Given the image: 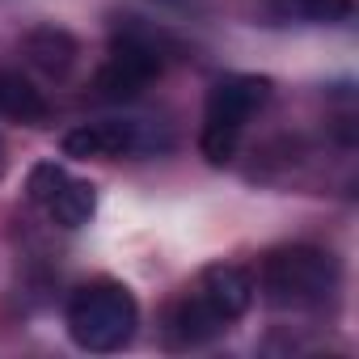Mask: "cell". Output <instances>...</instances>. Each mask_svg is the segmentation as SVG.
I'll return each instance as SVG.
<instances>
[{"label": "cell", "instance_id": "obj_1", "mask_svg": "<svg viewBox=\"0 0 359 359\" xmlns=\"http://www.w3.org/2000/svg\"><path fill=\"white\" fill-rule=\"evenodd\" d=\"M338 279H342V271H338V258L330 250L283 245V250H271L262 258L258 292L271 309L304 313V309H321L338 292Z\"/></svg>", "mask_w": 359, "mask_h": 359}, {"label": "cell", "instance_id": "obj_2", "mask_svg": "<svg viewBox=\"0 0 359 359\" xmlns=\"http://www.w3.org/2000/svg\"><path fill=\"white\" fill-rule=\"evenodd\" d=\"M135 325H140V304L127 283L93 279L76 287V296L68 300V334L81 351H93V355L123 351Z\"/></svg>", "mask_w": 359, "mask_h": 359}, {"label": "cell", "instance_id": "obj_3", "mask_svg": "<svg viewBox=\"0 0 359 359\" xmlns=\"http://www.w3.org/2000/svg\"><path fill=\"white\" fill-rule=\"evenodd\" d=\"M161 68H165L161 47H156L148 34L127 30V34L114 39L110 60H106V64L97 68V76H93V89H97V97H106V102H131V97H140V93L161 76Z\"/></svg>", "mask_w": 359, "mask_h": 359}, {"label": "cell", "instance_id": "obj_4", "mask_svg": "<svg viewBox=\"0 0 359 359\" xmlns=\"http://www.w3.org/2000/svg\"><path fill=\"white\" fill-rule=\"evenodd\" d=\"M148 148V135L140 123H127V118H102V123H81L64 135V156H76V161H106V156H131V152H144Z\"/></svg>", "mask_w": 359, "mask_h": 359}, {"label": "cell", "instance_id": "obj_5", "mask_svg": "<svg viewBox=\"0 0 359 359\" xmlns=\"http://www.w3.org/2000/svg\"><path fill=\"white\" fill-rule=\"evenodd\" d=\"M266 102H271V81H266V76H245V72H237V76H224V81L208 93V114H203V123L241 135V127H245Z\"/></svg>", "mask_w": 359, "mask_h": 359}, {"label": "cell", "instance_id": "obj_6", "mask_svg": "<svg viewBox=\"0 0 359 359\" xmlns=\"http://www.w3.org/2000/svg\"><path fill=\"white\" fill-rule=\"evenodd\" d=\"M195 296L220 321H237L254 304V279L241 266H233V262H216V266H203V275L195 283Z\"/></svg>", "mask_w": 359, "mask_h": 359}, {"label": "cell", "instance_id": "obj_7", "mask_svg": "<svg viewBox=\"0 0 359 359\" xmlns=\"http://www.w3.org/2000/svg\"><path fill=\"white\" fill-rule=\"evenodd\" d=\"M22 51H26V60H30L43 76H51V81H64V76L76 68V55H81L76 39H72L68 30H60V26H34V30L22 39Z\"/></svg>", "mask_w": 359, "mask_h": 359}, {"label": "cell", "instance_id": "obj_8", "mask_svg": "<svg viewBox=\"0 0 359 359\" xmlns=\"http://www.w3.org/2000/svg\"><path fill=\"white\" fill-rule=\"evenodd\" d=\"M165 330H169V342H173V346H203V342L220 338V334L229 330V321H220V317L191 292V296H182V300L169 309Z\"/></svg>", "mask_w": 359, "mask_h": 359}, {"label": "cell", "instance_id": "obj_9", "mask_svg": "<svg viewBox=\"0 0 359 359\" xmlns=\"http://www.w3.org/2000/svg\"><path fill=\"white\" fill-rule=\"evenodd\" d=\"M0 114L13 118V123H26V127H47L51 102L22 72H0Z\"/></svg>", "mask_w": 359, "mask_h": 359}, {"label": "cell", "instance_id": "obj_10", "mask_svg": "<svg viewBox=\"0 0 359 359\" xmlns=\"http://www.w3.org/2000/svg\"><path fill=\"white\" fill-rule=\"evenodd\" d=\"M355 9V0H266L271 22H300V26H334L346 22Z\"/></svg>", "mask_w": 359, "mask_h": 359}, {"label": "cell", "instance_id": "obj_11", "mask_svg": "<svg viewBox=\"0 0 359 359\" xmlns=\"http://www.w3.org/2000/svg\"><path fill=\"white\" fill-rule=\"evenodd\" d=\"M43 212H47L55 224H64V229H85V224L93 220V212H97V191H93L89 182L64 177L60 191L43 203Z\"/></svg>", "mask_w": 359, "mask_h": 359}, {"label": "cell", "instance_id": "obj_12", "mask_svg": "<svg viewBox=\"0 0 359 359\" xmlns=\"http://www.w3.org/2000/svg\"><path fill=\"white\" fill-rule=\"evenodd\" d=\"M64 177H68V173H64L55 161H39V165L30 169V177H26V195H30V199L43 208V203H47V199L60 191V182H64Z\"/></svg>", "mask_w": 359, "mask_h": 359}, {"label": "cell", "instance_id": "obj_13", "mask_svg": "<svg viewBox=\"0 0 359 359\" xmlns=\"http://www.w3.org/2000/svg\"><path fill=\"white\" fill-rule=\"evenodd\" d=\"M5 165H9V161H5V140H0V173H5Z\"/></svg>", "mask_w": 359, "mask_h": 359}]
</instances>
